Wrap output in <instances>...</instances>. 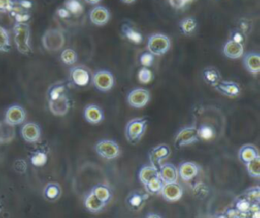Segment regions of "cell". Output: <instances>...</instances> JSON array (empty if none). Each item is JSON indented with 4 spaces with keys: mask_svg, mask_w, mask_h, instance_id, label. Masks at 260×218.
<instances>
[{
    "mask_svg": "<svg viewBox=\"0 0 260 218\" xmlns=\"http://www.w3.org/2000/svg\"><path fill=\"white\" fill-rule=\"evenodd\" d=\"M60 58L65 65H73L77 61V54L73 49L68 48L62 51Z\"/></svg>",
    "mask_w": 260,
    "mask_h": 218,
    "instance_id": "cell-33",
    "label": "cell"
},
{
    "mask_svg": "<svg viewBox=\"0 0 260 218\" xmlns=\"http://www.w3.org/2000/svg\"><path fill=\"white\" fill-rule=\"evenodd\" d=\"M246 168L251 177L259 178V176H260V156L246 162Z\"/></svg>",
    "mask_w": 260,
    "mask_h": 218,
    "instance_id": "cell-31",
    "label": "cell"
},
{
    "mask_svg": "<svg viewBox=\"0 0 260 218\" xmlns=\"http://www.w3.org/2000/svg\"><path fill=\"white\" fill-rule=\"evenodd\" d=\"M171 48V40L164 33H153L148 38L147 50L153 56H162Z\"/></svg>",
    "mask_w": 260,
    "mask_h": 218,
    "instance_id": "cell-4",
    "label": "cell"
},
{
    "mask_svg": "<svg viewBox=\"0 0 260 218\" xmlns=\"http://www.w3.org/2000/svg\"><path fill=\"white\" fill-rule=\"evenodd\" d=\"M219 93L229 96V97H236L240 94L241 88L240 85L231 80H219L214 86H213Z\"/></svg>",
    "mask_w": 260,
    "mask_h": 218,
    "instance_id": "cell-14",
    "label": "cell"
},
{
    "mask_svg": "<svg viewBox=\"0 0 260 218\" xmlns=\"http://www.w3.org/2000/svg\"><path fill=\"white\" fill-rule=\"evenodd\" d=\"M198 166L191 161L182 162L178 168V174L184 181H189L198 174Z\"/></svg>",
    "mask_w": 260,
    "mask_h": 218,
    "instance_id": "cell-21",
    "label": "cell"
},
{
    "mask_svg": "<svg viewBox=\"0 0 260 218\" xmlns=\"http://www.w3.org/2000/svg\"><path fill=\"white\" fill-rule=\"evenodd\" d=\"M110 11L107 7L102 5L94 6L89 12V19L91 23L98 26H103L110 20Z\"/></svg>",
    "mask_w": 260,
    "mask_h": 218,
    "instance_id": "cell-12",
    "label": "cell"
},
{
    "mask_svg": "<svg viewBox=\"0 0 260 218\" xmlns=\"http://www.w3.org/2000/svg\"><path fill=\"white\" fill-rule=\"evenodd\" d=\"M178 168L172 163H164L158 166V177L164 184L177 183L178 180Z\"/></svg>",
    "mask_w": 260,
    "mask_h": 218,
    "instance_id": "cell-15",
    "label": "cell"
},
{
    "mask_svg": "<svg viewBox=\"0 0 260 218\" xmlns=\"http://www.w3.org/2000/svg\"><path fill=\"white\" fill-rule=\"evenodd\" d=\"M71 82L76 86H86L90 80L89 71L82 66H75L70 69Z\"/></svg>",
    "mask_w": 260,
    "mask_h": 218,
    "instance_id": "cell-11",
    "label": "cell"
},
{
    "mask_svg": "<svg viewBox=\"0 0 260 218\" xmlns=\"http://www.w3.org/2000/svg\"><path fill=\"white\" fill-rule=\"evenodd\" d=\"M20 5L22 7H24V8H29L31 6V3L29 1H27V0H21L20 1Z\"/></svg>",
    "mask_w": 260,
    "mask_h": 218,
    "instance_id": "cell-49",
    "label": "cell"
},
{
    "mask_svg": "<svg viewBox=\"0 0 260 218\" xmlns=\"http://www.w3.org/2000/svg\"><path fill=\"white\" fill-rule=\"evenodd\" d=\"M239 213H240V212H239L237 209H232V210H230V211L228 212V216H229V217H238Z\"/></svg>",
    "mask_w": 260,
    "mask_h": 218,
    "instance_id": "cell-48",
    "label": "cell"
},
{
    "mask_svg": "<svg viewBox=\"0 0 260 218\" xmlns=\"http://www.w3.org/2000/svg\"><path fill=\"white\" fill-rule=\"evenodd\" d=\"M232 40L236 41V42H239V43H243V40H244V37L241 32L239 31H234L233 35H232Z\"/></svg>",
    "mask_w": 260,
    "mask_h": 218,
    "instance_id": "cell-47",
    "label": "cell"
},
{
    "mask_svg": "<svg viewBox=\"0 0 260 218\" xmlns=\"http://www.w3.org/2000/svg\"><path fill=\"white\" fill-rule=\"evenodd\" d=\"M122 2H124V3H126V4H131V3H133V2H135L136 0H121Z\"/></svg>",
    "mask_w": 260,
    "mask_h": 218,
    "instance_id": "cell-51",
    "label": "cell"
},
{
    "mask_svg": "<svg viewBox=\"0 0 260 218\" xmlns=\"http://www.w3.org/2000/svg\"><path fill=\"white\" fill-rule=\"evenodd\" d=\"M202 76L203 79L210 85L214 86L220 79V73L217 71V69H215L214 67H207L203 70L202 72Z\"/></svg>",
    "mask_w": 260,
    "mask_h": 218,
    "instance_id": "cell-29",
    "label": "cell"
},
{
    "mask_svg": "<svg viewBox=\"0 0 260 218\" xmlns=\"http://www.w3.org/2000/svg\"><path fill=\"white\" fill-rule=\"evenodd\" d=\"M61 187L58 183H49L44 189V196L47 200L55 201L61 196Z\"/></svg>",
    "mask_w": 260,
    "mask_h": 218,
    "instance_id": "cell-26",
    "label": "cell"
},
{
    "mask_svg": "<svg viewBox=\"0 0 260 218\" xmlns=\"http://www.w3.org/2000/svg\"><path fill=\"white\" fill-rule=\"evenodd\" d=\"M94 150L101 157L112 160L121 155V148L117 142L109 139H103L96 142Z\"/></svg>",
    "mask_w": 260,
    "mask_h": 218,
    "instance_id": "cell-5",
    "label": "cell"
},
{
    "mask_svg": "<svg viewBox=\"0 0 260 218\" xmlns=\"http://www.w3.org/2000/svg\"><path fill=\"white\" fill-rule=\"evenodd\" d=\"M243 56V64L246 70L251 74H258L260 72V55L256 52H250Z\"/></svg>",
    "mask_w": 260,
    "mask_h": 218,
    "instance_id": "cell-20",
    "label": "cell"
},
{
    "mask_svg": "<svg viewBox=\"0 0 260 218\" xmlns=\"http://www.w3.org/2000/svg\"><path fill=\"white\" fill-rule=\"evenodd\" d=\"M121 29H122L123 34L127 38V40H129L133 44H140L142 42L141 33L138 30H136L134 27H132L131 25L125 23L122 25Z\"/></svg>",
    "mask_w": 260,
    "mask_h": 218,
    "instance_id": "cell-28",
    "label": "cell"
},
{
    "mask_svg": "<svg viewBox=\"0 0 260 218\" xmlns=\"http://www.w3.org/2000/svg\"><path fill=\"white\" fill-rule=\"evenodd\" d=\"M198 140V128L191 126L185 127L178 132V134L175 137L174 144L176 148H182L186 145H190L194 142H197Z\"/></svg>",
    "mask_w": 260,
    "mask_h": 218,
    "instance_id": "cell-7",
    "label": "cell"
},
{
    "mask_svg": "<svg viewBox=\"0 0 260 218\" xmlns=\"http://www.w3.org/2000/svg\"><path fill=\"white\" fill-rule=\"evenodd\" d=\"M25 111L20 105H11L5 113L4 121L12 126L20 125L25 120Z\"/></svg>",
    "mask_w": 260,
    "mask_h": 218,
    "instance_id": "cell-13",
    "label": "cell"
},
{
    "mask_svg": "<svg viewBox=\"0 0 260 218\" xmlns=\"http://www.w3.org/2000/svg\"><path fill=\"white\" fill-rule=\"evenodd\" d=\"M57 13H58V15L60 16V17H62V18H65V17H69L71 14L69 13V11L65 8V7H62V8H59L58 9V11H57Z\"/></svg>",
    "mask_w": 260,
    "mask_h": 218,
    "instance_id": "cell-46",
    "label": "cell"
},
{
    "mask_svg": "<svg viewBox=\"0 0 260 218\" xmlns=\"http://www.w3.org/2000/svg\"><path fill=\"white\" fill-rule=\"evenodd\" d=\"M153 74L152 72L148 69V67H142L139 69L138 73H137V78L138 81L142 84H147L152 80Z\"/></svg>",
    "mask_w": 260,
    "mask_h": 218,
    "instance_id": "cell-36",
    "label": "cell"
},
{
    "mask_svg": "<svg viewBox=\"0 0 260 218\" xmlns=\"http://www.w3.org/2000/svg\"><path fill=\"white\" fill-rule=\"evenodd\" d=\"M106 205H107V203L98 199L91 191L86 195V197L84 199V206H85L86 210L89 211L90 213L101 212L106 207Z\"/></svg>",
    "mask_w": 260,
    "mask_h": 218,
    "instance_id": "cell-22",
    "label": "cell"
},
{
    "mask_svg": "<svg viewBox=\"0 0 260 218\" xmlns=\"http://www.w3.org/2000/svg\"><path fill=\"white\" fill-rule=\"evenodd\" d=\"M21 136L24 139V141L28 143H35L38 142L41 138V129L38 124L29 122L22 126L21 128Z\"/></svg>",
    "mask_w": 260,
    "mask_h": 218,
    "instance_id": "cell-16",
    "label": "cell"
},
{
    "mask_svg": "<svg viewBox=\"0 0 260 218\" xmlns=\"http://www.w3.org/2000/svg\"><path fill=\"white\" fill-rule=\"evenodd\" d=\"M259 195H260V190H259V187H253L249 190L246 191V193L244 194V196L249 200L251 201L252 203L255 201L256 203L259 202Z\"/></svg>",
    "mask_w": 260,
    "mask_h": 218,
    "instance_id": "cell-39",
    "label": "cell"
},
{
    "mask_svg": "<svg viewBox=\"0 0 260 218\" xmlns=\"http://www.w3.org/2000/svg\"><path fill=\"white\" fill-rule=\"evenodd\" d=\"M10 49V39L5 27L0 25V51L7 52Z\"/></svg>",
    "mask_w": 260,
    "mask_h": 218,
    "instance_id": "cell-35",
    "label": "cell"
},
{
    "mask_svg": "<svg viewBox=\"0 0 260 218\" xmlns=\"http://www.w3.org/2000/svg\"><path fill=\"white\" fill-rule=\"evenodd\" d=\"M143 200H144V198H143L141 195H139V194H137V193H133V194H131V195L129 196V198H128V203H129V205H130L131 207L137 208V207H139V206L141 205V203L143 202Z\"/></svg>",
    "mask_w": 260,
    "mask_h": 218,
    "instance_id": "cell-43",
    "label": "cell"
},
{
    "mask_svg": "<svg viewBox=\"0 0 260 218\" xmlns=\"http://www.w3.org/2000/svg\"><path fill=\"white\" fill-rule=\"evenodd\" d=\"M147 127V120L144 118H134L125 127V137L129 144L136 145L142 139Z\"/></svg>",
    "mask_w": 260,
    "mask_h": 218,
    "instance_id": "cell-1",
    "label": "cell"
},
{
    "mask_svg": "<svg viewBox=\"0 0 260 218\" xmlns=\"http://www.w3.org/2000/svg\"><path fill=\"white\" fill-rule=\"evenodd\" d=\"M13 35L17 51L23 55L30 53L31 48L29 44V26L24 22H16L13 26Z\"/></svg>",
    "mask_w": 260,
    "mask_h": 218,
    "instance_id": "cell-2",
    "label": "cell"
},
{
    "mask_svg": "<svg viewBox=\"0 0 260 218\" xmlns=\"http://www.w3.org/2000/svg\"><path fill=\"white\" fill-rule=\"evenodd\" d=\"M83 116H84L85 121L91 125L100 124L104 120V117H105L103 110L96 104L87 105L84 108Z\"/></svg>",
    "mask_w": 260,
    "mask_h": 218,
    "instance_id": "cell-19",
    "label": "cell"
},
{
    "mask_svg": "<svg viewBox=\"0 0 260 218\" xmlns=\"http://www.w3.org/2000/svg\"><path fill=\"white\" fill-rule=\"evenodd\" d=\"M146 217H160V216L156 215V214H147Z\"/></svg>",
    "mask_w": 260,
    "mask_h": 218,
    "instance_id": "cell-52",
    "label": "cell"
},
{
    "mask_svg": "<svg viewBox=\"0 0 260 218\" xmlns=\"http://www.w3.org/2000/svg\"><path fill=\"white\" fill-rule=\"evenodd\" d=\"M190 0H169L170 4L174 7V8H183Z\"/></svg>",
    "mask_w": 260,
    "mask_h": 218,
    "instance_id": "cell-45",
    "label": "cell"
},
{
    "mask_svg": "<svg viewBox=\"0 0 260 218\" xmlns=\"http://www.w3.org/2000/svg\"><path fill=\"white\" fill-rule=\"evenodd\" d=\"M223 55L229 59H239L244 55L243 43L236 42L234 40H229L223 46Z\"/></svg>",
    "mask_w": 260,
    "mask_h": 218,
    "instance_id": "cell-17",
    "label": "cell"
},
{
    "mask_svg": "<svg viewBox=\"0 0 260 218\" xmlns=\"http://www.w3.org/2000/svg\"><path fill=\"white\" fill-rule=\"evenodd\" d=\"M150 99V93L145 88L132 89L127 95V102L130 106L135 108L144 107Z\"/></svg>",
    "mask_w": 260,
    "mask_h": 218,
    "instance_id": "cell-8",
    "label": "cell"
},
{
    "mask_svg": "<svg viewBox=\"0 0 260 218\" xmlns=\"http://www.w3.org/2000/svg\"><path fill=\"white\" fill-rule=\"evenodd\" d=\"M31 164L35 166H43L46 162H47V154L45 152H41L38 151L36 153H34V155L30 158Z\"/></svg>",
    "mask_w": 260,
    "mask_h": 218,
    "instance_id": "cell-37",
    "label": "cell"
},
{
    "mask_svg": "<svg viewBox=\"0 0 260 218\" xmlns=\"http://www.w3.org/2000/svg\"><path fill=\"white\" fill-rule=\"evenodd\" d=\"M179 27L185 35H191L197 28V21L193 17H185L180 21Z\"/></svg>",
    "mask_w": 260,
    "mask_h": 218,
    "instance_id": "cell-27",
    "label": "cell"
},
{
    "mask_svg": "<svg viewBox=\"0 0 260 218\" xmlns=\"http://www.w3.org/2000/svg\"><path fill=\"white\" fill-rule=\"evenodd\" d=\"M171 154V149L167 144H159L152 148L149 152V158L152 165L159 166L164 159H167Z\"/></svg>",
    "mask_w": 260,
    "mask_h": 218,
    "instance_id": "cell-18",
    "label": "cell"
},
{
    "mask_svg": "<svg viewBox=\"0 0 260 218\" xmlns=\"http://www.w3.org/2000/svg\"><path fill=\"white\" fill-rule=\"evenodd\" d=\"M86 3H89V4H98L101 0H84Z\"/></svg>",
    "mask_w": 260,
    "mask_h": 218,
    "instance_id": "cell-50",
    "label": "cell"
},
{
    "mask_svg": "<svg viewBox=\"0 0 260 218\" xmlns=\"http://www.w3.org/2000/svg\"><path fill=\"white\" fill-rule=\"evenodd\" d=\"M64 7L72 15H79L83 11V5L80 0H65Z\"/></svg>",
    "mask_w": 260,
    "mask_h": 218,
    "instance_id": "cell-32",
    "label": "cell"
},
{
    "mask_svg": "<svg viewBox=\"0 0 260 218\" xmlns=\"http://www.w3.org/2000/svg\"><path fill=\"white\" fill-rule=\"evenodd\" d=\"M164 183L161 181V179L158 176H155L153 178H151L144 187L147 193L149 194H158L162 188Z\"/></svg>",
    "mask_w": 260,
    "mask_h": 218,
    "instance_id": "cell-34",
    "label": "cell"
},
{
    "mask_svg": "<svg viewBox=\"0 0 260 218\" xmlns=\"http://www.w3.org/2000/svg\"><path fill=\"white\" fill-rule=\"evenodd\" d=\"M164 199L168 202H177L183 196V189L177 183H168L164 184L159 192Z\"/></svg>",
    "mask_w": 260,
    "mask_h": 218,
    "instance_id": "cell-10",
    "label": "cell"
},
{
    "mask_svg": "<svg viewBox=\"0 0 260 218\" xmlns=\"http://www.w3.org/2000/svg\"><path fill=\"white\" fill-rule=\"evenodd\" d=\"M158 176V167L155 165H144L138 172L139 180L145 186L151 178Z\"/></svg>",
    "mask_w": 260,
    "mask_h": 218,
    "instance_id": "cell-25",
    "label": "cell"
},
{
    "mask_svg": "<svg viewBox=\"0 0 260 218\" xmlns=\"http://www.w3.org/2000/svg\"><path fill=\"white\" fill-rule=\"evenodd\" d=\"M198 137L199 139L209 140L213 137V130L208 126H202L198 129Z\"/></svg>",
    "mask_w": 260,
    "mask_h": 218,
    "instance_id": "cell-41",
    "label": "cell"
},
{
    "mask_svg": "<svg viewBox=\"0 0 260 218\" xmlns=\"http://www.w3.org/2000/svg\"><path fill=\"white\" fill-rule=\"evenodd\" d=\"M49 108L55 116H65L70 108V100L67 94L63 93L55 99H49Z\"/></svg>",
    "mask_w": 260,
    "mask_h": 218,
    "instance_id": "cell-9",
    "label": "cell"
},
{
    "mask_svg": "<svg viewBox=\"0 0 260 218\" xmlns=\"http://www.w3.org/2000/svg\"><path fill=\"white\" fill-rule=\"evenodd\" d=\"M42 44L47 51L57 52L61 50L65 44L64 33L57 28L47 29L43 34Z\"/></svg>",
    "mask_w": 260,
    "mask_h": 218,
    "instance_id": "cell-3",
    "label": "cell"
},
{
    "mask_svg": "<svg viewBox=\"0 0 260 218\" xmlns=\"http://www.w3.org/2000/svg\"><path fill=\"white\" fill-rule=\"evenodd\" d=\"M15 137L14 126L6 123L5 121L0 122V143L8 144Z\"/></svg>",
    "mask_w": 260,
    "mask_h": 218,
    "instance_id": "cell-24",
    "label": "cell"
},
{
    "mask_svg": "<svg viewBox=\"0 0 260 218\" xmlns=\"http://www.w3.org/2000/svg\"><path fill=\"white\" fill-rule=\"evenodd\" d=\"M63 93H66V87L63 84L54 85L51 87L49 91V99H55Z\"/></svg>",
    "mask_w": 260,
    "mask_h": 218,
    "instance_id": "cell-38",
    "label": "cell"
},
{
    "mask_svg": "<svg viewBox=\"0 0 260 218\" xmlns=\"http://www.w3.org/2000/svg\"><path fill=\"white\" fill-rule=\"evenodd\" d=\"M258 156H260L259 151H258L257 147L253 144H246V145L242 146L239 150V159L244 163H246Z\"/></svg>",
    "mask_w": 260,
    "mask_h": 218,
    "instance_id": "cell-23",
    "label": "cell"
},
{
    "mask_svg": "<svg viewBox=\"0 0 260 218\" xmlns=\"http://www.w3.org/2000/svg\"><path fill=\"white\" fill-rule=\"evenodd\" d=\"M91 192L93 193V195L100 199L101 201L105 202V203H108L112 197V194H111V191L110 189L105 186V185H96L92 188Z\"/></svg>",
    "mask_w": 260,
    "mask_h": 218,
    "instance_id": "cell-30",
    "label": "cell"
},
{
    "mask_svg": "<svg viewBox=\"0 0 260 218\" xmlns=\"http://www.w3.org/2000/svg\"><path fill=\"white\" fill-rule=\"evenodd\" d=\"M252 202L249 201L247 198L244 199H239L236 202V209L240 212V213H247L250 210V206H251Z\"/></svg>",
    "mask_w": 260,
    "mask_h": 218,
    "instance_id": "cell-40",
    "label": "cell"
},
{
    "mask_svg": "<svg viewBox=\"0 0 260 218\" xmlns=\"http://www.w3.org/2000/svg\"><path fill=\"white\" fill-rule=\"evenodd\" d=\"M13 2L12 0H0V10L1 11H12Z\"/></svg>",
    "mask_w": 260,
    "mask_h": 218,
    "instance_id": "cell-44",
    "label": "cell"
},
{
    "mask_svg": "<svg viewBox=\"0 0 260 218\" xmlns=\"http://www.w3.org/2000/svg\"><path fill=\"white\" fill-rule=\"evenodd\" d=\"M154 56L149 52H144L139 57V62L143 67H150L153 63Z\"/></svg>",
    "mask_w": 260,
    "mask_h": 218,
    "instance_id": "cell-42",
    "label": "cell"
},
{
    "mask_svg": "<svg viewBox=\"0 0 260 218\" xmlns=\"http://www.w3.org/2000/svg\"><path fill=\"white\" fill-rule=\"evenodd\" d=\"M91 82L96 89L106 92L114 87L115 77L113 73L108 70H100L92 75Z\"/></svg>",
    "mask_w": 260,
    "mask_h": 218,
    "instance_id": "cell-6",
    "label": "cell"
}]
</instances>
